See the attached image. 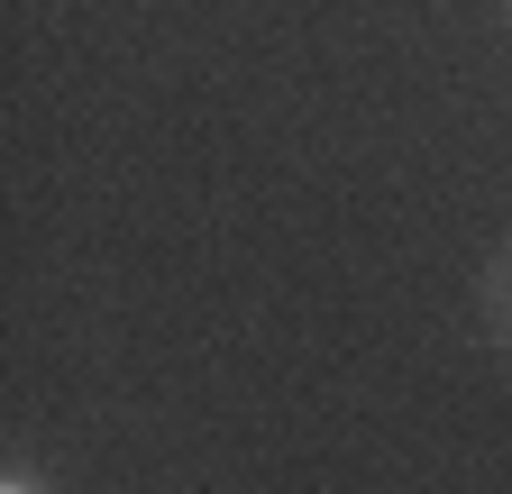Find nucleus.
Listing matches in <instances>:
<instances>
[{
	"mask_svg": "<svg viewBox=\"0 0 512 494\" xmlns=\"http://www.w3.org/2000/svg\"><path fill=\"white\" fill-rule=\"evenodd\" d=\"M0 494H46V485H37V476H19V467H10V476H0Z\"/></svg>",
	"mask_w": 512,
	"mask_h": 494,
	"instance_id": "1",
	"label": "nucleus"
},
{
	"mask_svg": "<svg viewBox=\"0 0 512 494\" xmlns=\"http://www.w3.org/2000/svg\"><path fill=\"white\" fill-rule=\"evenodd\" d=\"M503 330H512V257H503Z\"/></svg>",
	"mask_w": 512,
	"mask_h": 494,
	"instance_id": "2",
	"label": "nucleus"
}]
</instances>
